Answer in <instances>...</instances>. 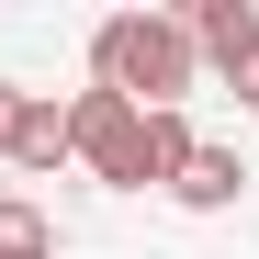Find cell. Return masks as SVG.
Here are the masks:
<instances>
[{
  "mask_svg": "<svg viewBox=\"0 0 259 259\" xmlns=\"http://www.w3.org/2000/svg\"><path fill=\"white\" fill-rule=\"evenodd\" d=\"M192 79H203V57H192L181 12H113V23L91 34V91L136 102V113H181Z\"/></svg>",
  "mask_w": 259,
  "mask_h": 259,
  "instance_id": "1",
  "label": "cell"
},
{
  "mask_svg": "<svg viewBox=\"0 0 259 259\" xmlns=\"http://www.w3.org/2000/svg\"><path fill=\"white\" fill-rule=\"evenodd\" d=\"M136 147H147V113H136V102H113V91H79V102H68V158L91 169V181L136 192Z\"/></svg>",
  "mask_w": 259,
  "mask_h": 259,
  "instance_id": "2",
  "label": "cell"
},
{
  "mask_svg": "<svg viewBox=\"0 0 259 259\" xmlns=\"http://www.w3.org/2000/svg\"><path fill=\"white\" fill-rule=\"evenodd\" d=\"M169 203H181V214H226V203H248V158H237V147H192L181 181H169Z\"/></svg>",
  "mask_w": 259,
  "mask_h": 259,
  "instance_id": "3",
  "label": "cell"
},
{
  "mask_svg": "<svg viewBox=\"0 0 259 259\" xmlns=\"http://www.w3.org/2000/svg\"><path fill=\"white\" fill-rule=\"evenodd\" d=\"M12 158H23V169H57V158H68V102H46V91H34V102H23Z\"/></svg>",
  "mask_w": 259,
  "mask_h": 259,
  "instance_id": "4",
  "label": "cell"
},
{
  "mask_svg": "<svg viewBox=\"0 0 259 259\" xmlns=\"http://www.w3.org/2000/svg\"><path fill=\"white\" fill-rule=\"evenodd\" d=\"M0 259H57V226H46V203H0Z\"/></svg>",
  "mask_w": 259,
  "mask_h": 259,
  "instance_id": "5",
  "label": "cell"
},
{
  "mask_svg": "<svg viewBox=\"0 0 259 259\" xmlns=\"http://www.w3.org/2000/svg\"><path fill=\"white\" fill-rule=\"evenodd\" d=\"M226 91H237V102L259 113V46H248V57H226Z\"/></svg>",
  "mask_w": 259,
  "mask_h": 259,
  "instance_id": "6",
  "label": "cell"
},
{
  "mask_svg": "<svg viewBox=\"0 0 259 259\" xmlns=\"http://www.w3.org/2000/svg\"><path fill=\"white\" fill-rule=\"evenodd\" d=\"M23 102H34V91H12V79H0V158H12V136H23Z\"/></svg>",
  "mask_w": 259,
  "mask_h": 259,
  "instance_id": "7",
  "label": "cell"
}]
</instances>
